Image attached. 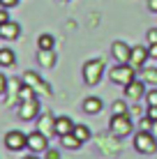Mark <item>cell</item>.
Returning a JSON list of instances; mask_svg holds the SVG:
<instances>
[{
  "label": "cell",
  "mask_w": 157,
  "mask_h": 159,
  "mask_svg": "<svg viewBox=\"0 0 157 159\" xmlns=\"http://www.w3.org/2000/svg\"><path fill=\"white\" fill-rule=\"evenodd\" d=\"M153 122H155V120H150V118H141V122H139V125H141V129L150 131V129H153Z\"/></svg>",
  "instance_id": "obj_27"
},
{
  "label": "cell",
  "mask_w": 157,
  "mask_h": 159,
  "mask_svg": "<svg viewBox=\"0 0 157 159\" xmlns=\"http://www.w3.org/2000/svg\"><path fill=\"white\" fill-rule=\"evenodd\" d=\"M145 39H148V44H157V28L148 30V35H145Z\"/></svg>",
  "instance_id": "obj_28"
},
{
  "label": "cell",
  "mask_w": 157,
  "mask_h": 159,
  "mask_svg": "<svg viewBox=\"0 0 157 159\" xmlns=\"http://www.w3.org/2000/svg\"><path fill=\"white\" fill-rule=\"evenodd\" d=\"M37 62L42 65V67H53L56 65V53H53V48H48V51H42L37 53Z\"/></svg>",
  "instance_id": "obj_16"
},
{
  "label": "cell",
  "mask_w": 157,
  "mask_h": 159,
  "mask_svg": "<svg viewBox=\"0 0 157 159\" xmlns=\"http://www.w3.org/2000/svg\"><path fill=\"white\" fill-rule=\"evenodd\" d=\"M53 37L51 35H39V39H37V46L42 48V51H48V48H53Z\"/></svg>",
  "instance_id": "obj_23"
},
{
  "label": "cell",
  "mask_w": 157,
  "mask_h": 159,
  "mask_svg": "<svg viewBox=\"0 0 157 159\" xmlns=\"http://www.w3.org/2000/svg\"><path fill=\"white\" fill-rule=\"evenodd\" d=\"M37 129L44 136H53L56 134V118H51L48 113H44V116L39 118V122H37Z\"/></svg>",
  "instance_id": "obj_13"
},
{
  "label": "cell",
  "mask_w": 157,
  "mask_h": 159,
  "mask_svg": "<svg viewBox=\"0 0 157 159\" xmlns=\"http://www.w3.org/2000/svg\"><path fill=\"white\" fill-rule=\"evenodd\" d=\"M23 159H37V157H32V155H30V157H23Z\"/></svg>",
  "instance_id": "obj_36"
},
{
  "label": "cell",
  "mask_w": 157,
  "mask_h": 159,
  "mask_svg": "<svg viewBox=\"0 0 157 159\" xmlns=\"http://www.w3.org/2000/svg\"><path fill=\"white\" fill-rule=\"evenodd\" d=\"M102 74H104V60H88L83 65V81L88 85H97L102 81Z\"/></svg>",
  "instance_id": "obj_2"
},
{
  "label": "cell",
  "mask_w": 157,
  "mask_h": 159,
  "mask_svg": "<svg viewBox=\"0 0 157 159\" xmlns=\"http://www.w3.org/2000/svg\"><path fill=\"white\" fill-rule=\"evenodd\" d=\"M7 76H2V74H0V95H2V92H7Z\"/></svg>",
  "instance_id": "obj_31"
},
{
  "label": "cell",
  "mask_w": 157,
  "mask_h": 159,
  "mask_svg": "<svg viewBox=\"0 0 157 159\" xmlns=\"http://www.w3.org/2000/svg\"><path fill=\"white\" fill-rule=\"evenodd\" d=\"M37 116H39V102H37V97L19 102V118L21 120H35Z\"/></svg>",
  "instance_id": "obj_6"
},
{
  "label": "cell",
  "mask_w": 157,
  "mask_h": 159,
  "mask_svg": "<svg viewBox=\"0 0 157 159\" xmlns=\"http://www.w3.org/2000/svg\"><path fill=\"white\" fill-rule=\"evenodd\" d=\"M21 81H23V83H28V85L32 88V90H35V92H39V95H46V97L51 95V88H48V85L44 83V81H42L39 76L35 74V72H25Z\"/></svg>",
  "instance_id": "obj_7"
},
{
  "label": "cell",
  "mask_w": 157,
  "mask_h": 159,
  "mask_svg": "<svg viewBox=\"0 0 157 159\" xmlns=\"http://www.w3.org/2000/svg\"><path fill=\"white\" fill-rule=\"evenodd\" d=\"M32 97H37V92L32 90L28 83L21 85V92H19V102H25V99H32Z\"/></svg>",
  "instance_id": "obj_22"
},
{
  "label": "cell",
  "mask_w": 157,
  "mask_h": 159,
  "mask_svg": "<svg viewBox=\"0 0 157 159\" xmlns=\"http://www.w3.org/2000/svg\"><path fill=\"white\" fill-rule=\"evenodd\" d=\"M60 143H62V148H67V150H76V148H81V141H79L74 134L60 136Z\"/></svg>",
  "instance_id": "obj_19"
},
{
  "label": "cell",
  "mask_w": 157,
  "mask_h": 159,
  "mask_svg": "<svg viewBox=\"0 0 157 159\" xmlns=\"http://www.w3.org/2000/svg\"><path fill=\"white\" fill-rule=\"evenodd\" d=\"M74 136H76V139L81 141V143H83V141H88L90 139V129L85 127V125H74V131H72Z\"/></svg>",
  "instance_id": "obj_21"
},
{
  "label": "cell",
  "mask_w": 157,
  "mask_h": 159,
  "mask_svg": "<svg viewBox=\"0 0 157 159\" xmlns=\"http://www.w3.org/2000/svg\"><path fill=\"white\" fill-rule=\"evenodd\" d=\"M148 56L150 58H157V44H150V46H148Z\"/></svg>",
  "instance_id": "obj_33"
},
{
  "label": "cell",
  "mask_w": 157,
  "mask_h": 159,
  "mask_svg": "<svg viewBox=\"0 0 157 159\" xmlns=\"http://www.w3.org/2000/svg\"><path fill=\"white\" fill-rule=\"evenodd\" d=\"M16 2H19V0H0V7L12 9V7H16Z\"/></svg>",
  "instance_id": "obj_30"
},
{
  "label": "cell",
  "mask_w": 157,
  "mask_h": 159,
  "mask_svg": "<svg viewBox=\"0 0 157 159\" xmlns=\"http://www.w3.org/2000/svg\"><path fill=\"white\" fill-rule=\"evenodd\" d=\"M48 148V136H44L39 129L32 131V134H28V150L32 152H44Z\"/></svg>",
  "instance_id": "obj_8"
},
{
  "label": "cell",
  "mask_w": 157,
  "mask_h": 159,
  "mask_svg": "<svg viewBox=\"0 0 157 159\" xmlns=\"http://www.w3.org/2000/svg\"><path fill=\"white\" fill-rule=\"evenodd\" d=\"M148 118L150 120H157V106H148Z\"/></svg>",
  "instance_id": "obj_32"
},
{
  "label": "cell",
  "mask_w": 157,
  "mask_h": 159,
  "mask_svg": "<svg viewBox=\"0 0 157 159\" xmlns=\"http://www.w3.org/2000/svg\"><path fill=\"white\" fill-rule=\"evenodd\" d=\"M143 92H145V83H143V81H136V79H134L132 83L125 85V99L136 102V99H141V97H143Z\"/></svg>",
  "instance_id": "obj_9"
},
{
  "label": "cell",
  "mask_w": 157,
  "mask_h": 159,
  "mask_svg": "<svg viewBox=\"0 0 157 159\" xmlns=\"http://www.w3.org/2000/svg\"><path fill=\"white\" fill-rule=\"evenodd\" d=\"M21 85H23V81H19V79H9L7 81V97H9V104H14V102H19V92H21Z\"/></svg>",
  "instance_id": "obj_14"
},
{
  "label": "cell",
  "mask_w": 157,
  "mask_h": 159,
  "mask_svg": "<svg viewBox=\"0 0 157 159\" xmlns=\"http://www.w3.org/2000/svg\"><path fill=\"white\" fill-rule=\"evenodd\" d=\"M16 62V56L12 48H0V67H12Z\"/></svg>",
  "instance_id": "obj_18"
},
{
  "label": "cell",
  "mask_w": 157,
  "mask_h": 159,
  "mask_svg": "<svg viewBox=\"0 0 157 159\" xmlns=\"http://www.w3.org/2000/svg\"><path fill=\"white\" fill-rule=\"evenodd\" d=\"M109 127H111V131L116 136H129V134H132V120H129V113H113Z\"/></svg>",
  "instance_id": "obj_4"
},
{
  "label": "cell",
  "mask_w": 157,
  "mask_h": 159,
  "mask_svg": "<svg viewBox=\"0 0 157 159\" xmlns=\"http://www.w3.org/2000/svg\"><path fill=\"white\" fill-rule=\"evenodd\" d=\"M109 79L113 81V83L125 88L127 83H132V81L136 79V69H134L129 62H120V65H116V67L109 72Z\"/></svg>",
  "instance_id": "obj_1"
},
{
  "label": "cell",
  "mask_w": 157,
  "mask_h": 159,
  "mask_svg": "<svg viewBox=\"0 0 157 159\" xmlns=\"http://www.w3.org/2000/svg\"><path fill=\"white\" fill-rule=\"evenodd\" d=\"M5 148H7V150H14V152L28 148V134H23V131H19V129L7 131V134H5Z\"/></svg>",
  "instance_id": "obj_5"
},
{
  "label": "cell",
  "mask_w": 157,
  "mask_h": 159,
  "mask_svg": "<svg viewBox=\"0 0 157 159\" xmlns=\"http://www.w3.org/2000/svg\"><path fill=\"white\" fill-rule=\"evenodd\" d=\"M83 111L90 113V116L99 113V111H102V99H99V97H88V99L83 102Z\"/></svg>",
  "instance_id": "obj_17"
},
{
  "label": "cell",
  "mask_w": 157,
  "mask_h": 159,
  "mask_svg": "<svg viewBox=\"0 0 157 159\" xmlns=\"http://www.w3.org/2000/svg\"><path fill=\"white\" fill-rule=\"evenodd\" d=\"M44 159H60V152H58V150H51V148H46V150H44Z\"/></svg>",
  "instance_id": "obj_25"
},
{
  "label": "cell",
  "mask_w": 157,
  "mask_h": 159,
  "mask_svg": "<svg viewBox=\"0 0 157 159\" xmlns=\"http://www.w3.org/2000/svg\"><path fill=\"white\" fill-rule=\"evenodd\" d=\"M145 102H148V106H157V90H150L145 95Z\"/></svg>",
  "instance_id": "obj_24"
},
{
  "label": "cell",
  "mask_w": 157,
  "mask_h": 159,
  "mask_svg": "<svg viewBox=\"0 0 157 159\" xmlns=\"http://www.w3.org/2000/svg\"><path fill=\"white\" fill-rule=\"evenodd\" d=\"M7 21H9V9L0 7V23H7Z\"/></svg>",
  "instance_id": "obj_29"
},
{
  "label": "cell",
  "mask_w": 157,
  "mask_h": 159,
  "mask_svg": "<svg viewBox=\"0 0 157 159\" xmlns=\"http://www.w3.org/2000/svg\"><path fill=\"white\" fill-rule=\"evenodd\" d=\"M113 113H127V104L125 102H116L113 104Z\"/></svg>",
  "instance_id": "obj_26"
},
{
  "label": "cell",
  "mask_w": 157,
  "mask_h": 159,
  "mask_svg": "<svg viewBox=\"0 0 157 159\" xmlns=\"http://www.w3.org/2000/svg\"><path fill=\"white\" fill-rule=\"evenodd\" d=\"M141 79L145 81V83H150V85H157V69L143 67V69H141Z\"/></svg>",
  "instance_id": "obj_20"
},
{
  "label": "cell",
  "mask_w": 157,
  "mask_h": 159,
  "mask_svg": "<svg viewBox=\"0 0 157 159\" xmlns=\"http://www.w3.org/2000/svg\"><path fill=\"white\" fill-rule=\"evenodd\" d=\"M111 53H113V58H116L118 62H129V56H132V48H129L125 42H113V46H111Z\"/></svg>",
  "instance_id": "obj_12"
},
{
  "label": "cell",
  "mask_w": 157,
  "mask_h": 159,
  "mask_svg": "<svg viewBox=\"0 0 157 159\" xmlns=\"http://www.w3.org/2000/svg\"><path fill=\"white\" fill-rule=\"evenodd\" d=\"M145 58H150L148 56V48H145V46H134L132 48V56H129V65H132L134 69H143Z\"/></svg>",
  "instance_id": "obj_11"
},
{
  "label": "cell",
  "mask_w": 157,
  "mask_h": 159,
  "mask_svg": "<svg viewBox=\"0 0 157 159\" xmlns=\"http://www.w3.org/2000/svg\"><path fill=\"white\" fill-rule=\"evenodd\" d=\"M150 131H153V134L157 136V120H155V122H153V129H150Z\"/></svg>",
  "instance_id": "obj_35"
},
{
  "label": "cell",
  "mask_w": 157,
  "mask_h": 159,
  "mask_svg": "<svg viewBox=\"0 0 157 159\" xmlns=\"http://www.w3.org/2000/svg\"><path fill=\"white\" fill-rule=\"evenodd\" d=\"M148 7L153 9V12H157V0H148Z\"/></svg>",
  "instance_id": "obj_34"
},
{
  "label": "cell",
  "mask_w": 157,
  "mask_h": 159,
  "mask_svg": "<svg viewBox=\"0 0 157 159\" xmlns=\"http://www.w3.org/2000/svg\"><path fill=\"white\" fill-rule=\"evenodd\" d=\"M21 35V25L14 23V21H7V23H0V39L12 42Z\"/></svg>",
  "instance_id": "obj_10"
},
{
  "label": "cell",
  "mask_w": 157,
  "mask_h": 159,
  "mask_svg": "<svg viewBox=\"0 0 157 159\" xmlns=\"http://www.w3.org/2000/svg\"><path fill=\"white\" fill-rule=\"evenodd\" d=\"M72 131H74V122H72L69 118H65V116L56 118V134H58V136L72 134Z\"/></svg>",
  "instance_id": "obj_15"
},
{
  "label": "cell",
  "mask_w": 157,
  "mask_h": 159,
  "mask_svg": "<svg viewBox=\"0 0 157 159\" xmlns=\"http://www.w3.org/2000/svg\"><path fill=\"white\" fill-rule=\"evenodd\" d=\"M134 148H136L141 155H153V152L157 150V139L153 131H145L141 129L136 136H134Z\"/></svg>",
  "instance_id": "obj_3"
}]
</instances>
